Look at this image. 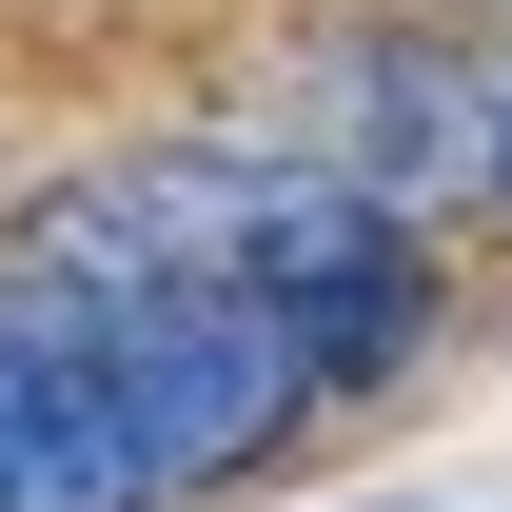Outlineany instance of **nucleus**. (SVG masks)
<instances>
[{
  "label": "nucleus",
  "mask_w": 512,
  "mask_h": 512,
  "mask_svg": "<svg viewBox=\"0 0 512 512\" xmlns=\"http://www.w3.org/2000/svg\"><path fill=\"white\" fill-rule=\"evenodd\" d=\"M60 276H217L256 316L296 335V375H394L414 335H434V256L394 237L375 178H276V158H158V178L79 197Z\"/></svg>",
  "instance_id": "obj_1"
},
{
  "label": "nucleus",
  "mask_w": 512,
  "mask_h": 512,
  "mask_svg": "<svg viewBox=\"0 0 512 512\" xmlns=\"http://www.w3.org/2000/svg\"><path fill=\"white\" fill-rule=\"evenodd\" d=\"M493 197H512V99H493Z\"/></svg>",
  "instance_id": "obj_4"
},
{
  "label": "nucleus",
  "mask_w": 512,
  "mask_h": 512,
  "mask_svg": "<svg viewBox=\"0 0 512 512\" xmlns=\"http://www.w3.org/2000/svg\"><path fill=\"white\" fill-rule=\"evenodd\" d=\"M0 512H158L79 296H0Z\"/></svg>",
  "instance_id": "obj_3"
},
{
  "label": "nucleus",
  "mask_w": 512,
  "mask_h": 512,
  "mask_svg": "<svg viewBox=\"0 0 512 512\" xmlns=\"http://www.w3.org/2000/svg\"><path fill=\"white\" fill-rule=\"evenodd\" d=\"M79 335H99V375H119V434L158 493H197V473H256V453L296 434V335L256 316V296H217V276H79Z\"/></svg>",
  "instance_id": "obj_2"
}]
</instances>
